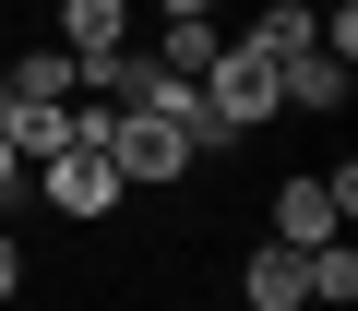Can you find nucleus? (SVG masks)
Masks as SVG:
<instances>
[{"mask_svg":"<svg viewBox=\"0 0 358 311\" xmlns=\"http://www.w3.org/2000/svg\"><path fill=\"white\" fill-rule=\"evenodd\" d=\"M358 216V168L334 156V168H299V180H275V240L287 251H310V240H334Z\"/></svg>","mask_w":358,"mask_h":311,"instance_id":"f03ea898","label":"nucleus"},{"mask_svg":"<svg viewBox=\"0 0 358 311\" xmlns=\"http://www.w3.org/2000/svg\"><path fill=\"white\" fill-rule=\"evenodd\" d=\"M310 36H322V13H310V0H263V13L239 25V48H251V60H299Z\"/></svg>","mask_w":358,"mask_h":311,"instance_id":"1a4fd4ad","label":"nucleus"},{"mask_svg":"<svg viewBox=\"0 0 358 311\" xmlns=\"http://www.w3.org/2000/svg\"><path fill=\"white\" fill-rule=\"evenodd\" d=\"M13 287H24V240L0 228V299H13Z\"/></svg>","mask_w":358,"mask_h":311,"instance_id":"f8f14e48","label":"nucleus"},{"mask_svg":"<svg viewBox=\"0 0 358 311\" xmlns=\"http://www.w3.org/2000/svg\"><path fill=\"white\" fill-rule=\"evenodd\" d=\"M227 0H155V25H215Z\"/></svg>","mask_w":358,"mask_h":311,"instance_id":"9b49d317","label":"nucleus"},{"mask_svg":"<svg viewBox=\"0 0 358 311\" xmlns=\"http://www.w3.org/2000/svg\"><path fill=\"white\" fill-rule=\"evenodd\" d=\"M72 60H108V48H131L143 25H131V0H60V25H48Z\"/></svg>","mask_w":358,"mask_h":311,"instance_id":"423d86ee","label":"nucleus"},{"mask_svg":"<svg viewBox=\"0 0 358 311\" xmlns=\"http://www.w3.org/2000/svg\"><path fill=\"white\" fill-rule=\"evenodd\" d=\"M36 192H48V216H72V228H96V216H120V168L96 144H72V156H48L36 168Z\"/></svg>","mask_w":358,"mask_h":311,"instance_id":"20e7f679","label":"nucleus"},{"mask_svg":"<svg viewBox=\"0 0 358 311\" xmlns=\"http://www.w3.org/2000/svg\"><path fill=\"white\" fill-rule=\"evenodd\" d=\"M203 108H215V132H227V144H239V132H263V120H287V108H275V60H251V48L227 36V48H215V72H203Z\"/></svg>","mask_w":358,"mask_h":311,"instance_id":"7ed1b4c3","label":"nucleus"},{"mask_svg":"<svg viewBox=\"0 0 358 311\" xmlns=\"http://www.w3.org/2000/svg\"><path fill=\"white\" fill-rule=\"evenodd\" d=\"M72 84H84V60L48 36V48H24V60H0V96H24V108H72Z\"/></svg>","mask_w":358,"mask_h":311,"instance_id":"0eeeda50","label":"nucleus"},{"mask_svg":"<svg viewBox=\"0 0 358 311\" xmlns=\"http://www.w3.org/2000/svg\"><path fill=\"white\" fill-rule=\"evenodd\" d=\"M96 156H108V168H120V192H179V180L203 168V156L179 144L167 120H143V108H120V120L96 132Z\"/></svg>","mask_w":358,"mask_h":311,"instance_id":"f257e3e1","label":"nucleus"},{"mask_svg":"<svg viewBox=\"0 0 358 311\" xmlns=\"http://www.w3.org/2000/svg\"><path fill=\"white\" fill-rule=\"evenodd\" d=\"M239 299H251V311H310V275H299V251H287V240L239 251Z\"/></svg>","mask_w":358,"mask_h":311,"instance_id":"6e6552de","label":"nucleus"},{"mask_svg":"<svg viewBox=\"0 0 358 311\" xmlns=\"http://www.w3.org/2000/svg\"><path fill=\"white\" fill-rule=\"evenodd\" d=\"M358 96V60H322V36L299 48V60H275V108H299V120H334Z\"/></svg>","mask_w":358,"mask_h":311,"instance_id":"39448f33","label":"nucleus"},{"mask_svg":"<svg viewBox=\"0 0 358 311\" xmlns=\"http://www.w3.org/2000/svg\"><path fill=\"white\" fill-rule=\"evenodd\" d=\"M215 48H227V25H155V48H143V60H155V72H179V84H203V72H215Z\"/></svg>","mask_w":358,"mask_h":311,"instance_id":"9d476101","label":"nucleus"},{"mask_svg":"<svg viewBox=\"0 0 358 311\" xmlns=\"http://www.w3.org/2000/svg\"><path fill=\"white\" fill-rule=\"evenodd\" d=\"M24 192V156H13V132H0V204H13Z\"/></svg>","mask_w":358,"mask_h":311,"instance_id":"ddd939ff","label":"nucleus"}]
</instances>
